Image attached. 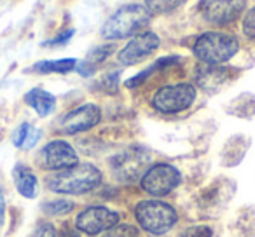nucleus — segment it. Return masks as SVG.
<instances>
[{"instance_id":"nucleus-1","label":"nucleus","mask_w":255,"mask_h":237,"mask_svg":"<svg viewBox=\"0 0 255 237\" xmlns=\"http://www.w3.org/2000/svg\"><path fill=\"white\" fill-rule=\"evenodd\" d=\"M154 16L138 2L123 4L102 23L100 37L107 42H119L149 28Z\"/></svg>"},{"instance_id":"nucleus-2","label":"nucleus","mask_w":255,"mask_h":237,"mask_svg":"<svg viewBox=\"0 0 255 237\" xmlns=\"http://www.w3.org/2000/svg\"><path fill=\"white\" fill-rule=\"evenodd\" d=\"M191 51L199 63L229 65L241 51V40L229 30H205L194 37Z\"/></svg>"},{"instance_id":"nucleus-3","label":"nucleus","mask_w":255,"mask_h":237,"mask_svg":"<svg viewBox=\"0 0 255 237\" xmlns=\"http://www.w3.org/2000/svg\"><path fill=\"white\" fill-rule=\"evenodd\" d=\"M103 181V173L91 162H79L46 178L47 190L61 195H82L95 190Z\"/></svg>"},{"instance_id":"nucleus-4","label":"nucleus","mask_w":255,"mask_h":237,"mask_svg":"<svg viewBox=\"0 0 255 237\" xmlns=\"http://www.w3.org/2000/svg\"><path fill=\"white\" fill-rule=\"evenodd\" d=\"M248 9V0H198L192 19L210 30H227L240 23Z\"/></svg>"},{"instance_id":"nucleus-5","label":"nucleus","mask_w":255,"mask_h":237,"mask_svg":"<svg viewBox=\"0 0 255 237\" xmlns=\"http://www.w3.org/2000/svg\"><path fill=\"white\" fill-rule=\"evenodd\" d=\"M198 99V87L194 82H175L157 87L150 98V105L156 112L175 115L189 110Z\"/></svg>"},{"instance_id":"nucleus-6","label":"nucleus","mask_w":255,"mask_h":237,"mask_svg":"<svg viewBox=\"0 0 255 237\" xmlns=\"http://www.w3.org/2000/svg\"><path fill=\"white\" fill-rule=\"evenodd\" d=\"M135 216L140 227L154 236H164L178 222L177 209L168 202L159 201V199L140 201L135 208Z\"/></svg>"},{"instance_id":"nucleus-7","label":"nucleus","mask_w":255,"mask_h":237,"mask_svg":"<svg viewBox=\"0 0 255 237\" xmlns=\"http://www.w3.org/2000/svg\"><path fill=\"white\" fill-rule=\"evenodd\" d=\"M150 166V152L143 147H129L109 159L110 173L116 180L133 183L140 180Z\"/></svg>"},{"instance_id":"nucleus-8","label":"nucleus","mask_w":255,"mask_h":237,"mask_svg":"<svg viewBox=\"0 0 255 237\" xmlns=\"http://www.w3.org/2000/svg\"><path fill=\"white\" fill-rule=\"evenodd\" d=\"M159 47H161L159 33L147 28L143 32L133 35L131 39L117 51L116 54L117 63L121 67H136V65L149 60L150 56H154L159 51Z\"/></svg>"},{"instance_id":"nucleus-9","label":"nucleus","mask_w":255,"mask_h":237,"mask_svg":"<svg viewBox=\"0 0 255 237\" xmlns=\"http://www.w3.org/2000/svg\"><path fill=\"white\" fill-rule=\"evenodd\" d=\"M241 68L233 65H206L199 63L194 70V85L206 94H217L229 87L241 75Z\"/></svg>"},{"instance_id":"nucleus-10","label":"nucleus","mask_w":255,"mask_h":237,"mask_svg":"<svg viewBox=\"0 0 255 237\" xmlns=\"http://www.w3.org/2000/svg\"><path fill=\"white\" fill-rule=\"evenodd\" d=\"M182 173L178 167L168 162H156L150 164L147 171L140 178L142 188L152 197H164V195L171 194L175 188L180 185Z\"/></svg>"},{"instance_id":"nucleus-11","label":"nucleus","mask_w":255,"mask_h":237,"mask_svg":"<svg viewBox=\"0 0 255 237\" xmlns=\"http://www.w3.org/2000/svg\"><path fill=\"white\" fill-rule=\"evenodd\" d=\"M37 160H39V166L42 169L56 173V171L68 169V167L79 164V154L75 147L68 143L67 140L56 138L47 142L40 149Z\"/></svg>"},{"instance_id":"nucleus-12","label":"nucleus","mask_w":255,"mask_h":237,"mask_svg":"<svg viewBox=\"0 0 255 237\" xmlns=\"http://www.w3.org/2000/svg\"><path fill=\"white\" fill-rule=\"evenodd\" d=\"M100 122H102V108L96 103H82L61 117L60 131L63 135H81L96 128Z\"/></svg>"},{"instance_id":"nucleus-13","label":"nucleus","mask_w":255,"mask_h":237,"mask_svg":"<svg viewBox=\"0 0 255 237\" xmlns=\"http://www.w3.org/2000/svg\"><path fill=\"white\" fill-rule=\"evenodd\" d=\"M119 223V213L105 206H91L82 209L75 220V229L88 236H96Z\"/></svg>"},{"instance_id":"nucleus-14","label":"nucleus","mask_w":255,"mask_h":237,"mask_svg":"<svg viewBox=\"0 0 255 237\" xmlns=\"http://www.w3.org/2000/svg\"><path fill=\"white\" fill-rule=\"evenodd\" d=\"M236 192V181L227 176H217L199 192V206L203 209H222Z\"/></svg>"},{"instance_id":"nucleus-15","label":"nucleus","mask_w":255,"mask_h":237,"mask_svg":"<svg viewBox=\"0 0 255 237\" xmlns=\"http://www.w3.org/2000/svg\"><path fill=\"white\" fill-rule=\"evenodd\" d=\"M252 147V138L245 133H236L226 138L219 152V162L222 167H236L247 157Z\"/></svg>"},{"instance_id":"nucleus-16","label":"nucleus","mask_w":255,"mask_h":237,"mask_svg":"<svg viewBox=\"0 0 255 237\" xmlns=\"http://www.w3.org/2000/svg\"><path fill=\"white\" fill-rule=\"evenodd\" d=\"M117 44L116 42H105V44H98V46L91 47L86 54V58L82 61H79L75 72L82 75V77H89L93 75L96 70L100 68V65L105 63L110 56L117 54Z\"/></svg>"},{"instance_id":"nucleus-17","label":"nucleus","mask_w":255,"mask_h":237,"mask_svg":"<svg viewBox=\"0 0 255 237\" xmlns=\"http://www.w3.org/2000/svg\"><path fill=\"white\" fill-rule=\"evenodd\" d=\"M12 180H14V187L19 192V195L26 199H35L37 192H39V180H37L35 173L30 166L23 162H18L12 167Z\"/></svg>"},{"instance_id":"nucleus-18","label":"nucleus","mask_w":255,"mask_h":237,"mask_svg":"<svg viewBox=\"0 0 255 237\" xmlns=\"http://www.w3.org/2000/svg\"><path fill=\"white\" fill-rule=\"evenodd\" d=\"M227 115L243 119V121H252L255 117V94L250 91H243L231 98L224 106Z\"/></svg>"},{"instance_id":"nucleus-19","label":"nucleus","mask_w":255,"mask_h":237,"mask_svg":"<svg viewBox=\"0 0 255 237\" xmlns=\"http://www.w3.org/2000/svg\"><path fill=\"white\" fill-rule=\"evenodd\" d=\"M25 103L39 117H47L56 108V96L42 87H33L25 94Z\"/></svg>"},{"instance_id":"nucleus-20","label":"nucleus","mask_w":255,"mask_h":237,"mask_svg":"<svg viewBox=\"0 0 255 237\" xmlns=\"http://www.w3.org/2000/svg\"><path fill=\"white\" fill-rule=\"evenodd\" d=\"M234 237H255V208L245 206L238 209L234 220L231 223Z\"/></svg>"},{"instance_id":"nucleus-21","label":"nucleus","mask_w":255,"mask_h":237,"mask_svg":"<svg viewBox=\"0 0 255 237\" xmlns=\"http://www.w3.org/2000/svg\"><path fill=\"white\" fill-rule=\"evenodd\" d=\"M79 61L75 58H61V60H42L32 65L30 72L40 75H51V74H70L75 70Z\"/></svg>"},{"instance_id":"nucleus-22","label":"nucleus","mask_w":255,"mask_h":237,"mask_svg":"<svg viewBox=\"0 0 255 237\" xmlns=\"http://www.w3.org/2000/svg\"><path fill=\"white\" fill-rule=\"evenodd\" d=\"M40 135H42L40 129H37L35 126H32L30 122H23V124H19L18 128L14 129V133H12V145H14L16 149L30 150L37 145V142L40 140Z\"/></svg>"},{"instance_id":"nucleus-23","label":"nucleus","mask_w":255,"mask_h":237,"mask_svg":"<svg viewBox=\"0 0 255 237\" xmlns=\"http://www.w3.org/2000/svg\"><path fill=\"white\" fill-rule=\"evenodd\" d=\"M189 0H142V4L152 16H168L184 7Z\"/></svg>"},{"instance_id":"nucleus-24","label":"nucleus","mask_w":255,"mask_h":237,"mask_svg":"<svg viewBox=\"0 0 255 237\" xmlns=\"http://www.w3.org/2000/svg\"><path fill=\"white\" fill-rule=\"evenodd\" d=\"M240 32L247 42L255 46V5H250V7L245 11V14L241 16Z\"/></svg>"},{"instance_id":"nucleus-25","label":"nucleus","mask_w":255,"mask_h":237,"mask_svg":"<svg viewBox=\"0 0 255 237\" xmlns=\"http://www.w3.org/2000/svg\"><path fill=\"white\" fill-rule=\"evenodd\" d=\"M74 202L68 199H54V201H47L42 204V211L49 216H61L67 215L74 209Z\"/></svg>"},{"instance_id":"nucleus-26","label":"nucleus","mask_w":255,"mask_h":237,"mask_svg":"<svg viewBox=\"0 0 255 237\" xmlns=\"http://www.w3.org/2000/svg\"><path fill=\"white\" fill-rule=\"evenodd\" d=\"M102 237H138V229L129 223H117V225L110 227L105 230Z\"/></svg>"},{"instance_id":"nucleus-27","label":"nucleus","mask_w":255,"mask_h":237,"mask_svg":"<svg viewBox=\"0 0 255 237\" xmlns=\"http://www.w3.org/2000/svg\"><path fill=\"white\" fill-rule=\"evenodd\" d=\"M74 35H75V30H74V28L61 30V32L58 33L56 37H53L51 40L44 42V46H46V47H60V46H65V44L70 42V39H72Z\"/></svg>"},{"instance_id":"nucleus-28","label":"nucleus","mask_w":255,"mask_h":237,"mask_svg":"<svg viewBox=\"0 0 255 237\" xmlns=\"http://www.w3.org/2000/svg\"><path fill=\"white\" fill-rule=\"evenodd\" d=\"M180 237H213V230L208 225H192L187 227Z\"/></svg>"},{"instance_id":"nucleus-29","label":"nucleus","mask_w":255,"mask_h":237,"mask_svg":"<svg viewBox=\"0 0 255 237\" xmlns=\"http://www.w3.org/2000/svg\"><path fill=\"white\" fill-rule=\"evenodd\" d=\"M33 237H58V234H56V229H54L51 223L42 222V223H39V225H37Z\"/></svg>"},{"instance_id":"nucleus-30","label":"nucleus","mask_w":255,"mask_h":237,"mask_svg":"<svg viewBox=\"0 0 255 237\" xmlns=\"http://www.w3.org/2000/svg\"><path fill=\"white\" fill-rule=\"evenodd\" d=\"M58 237H81V236H79V230L75 227L63 225L60 232H58Z\"/></svg>"},{"instance_id":"nucleus-31","label":"nucleus","mask_w":255,"mask_h":237,"mask_svg":"<svg viewBox=\"0 0 255 237\" xmlns=\"http://www.w3.org/2000/svg\"><path fill=\"white\" fill-rule=\"evenodd\" d=\"M5 220V199H4V192L0 188V225L4 223Z\"/></svg>"}]
</instances>
